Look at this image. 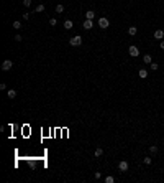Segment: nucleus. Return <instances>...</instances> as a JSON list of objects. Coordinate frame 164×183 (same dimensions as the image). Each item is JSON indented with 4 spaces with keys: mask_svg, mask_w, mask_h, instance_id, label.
<instances>
[{
    "mask_svg": "<svg viewBox=\"0 0 164 183\" xmlns=\"http://www.w3.org/2000/svg\"><path fill=\"white\" fill-rule=\"evenodd\" d=\"M149 68H151V71H158L159 64H158V63H151V64H149Z\"/></svg>",
    "mask_w": 164,
    "mask_h": 183,
    "instance_id": "nucleus-17",
    "label": "nucleus"
},
{
    "mask_svg": "<svg viewBox=\"0 0 164 183\" xmlns=\"http://www.w3.org/2000/svg\"><path fill=\"white\" fill-rule=\"evenodd\" d=\"M136 32H138V30H136V26H128V35H130V36H135Z\"/></svg>",
    "mask_w": 164,
    "mask_h": 183,
    "instance_id": "nucleus-10",
    "label": "nucleus"
},
{
    "mask_svg": "<svg viewBox=\"0 0 164 183\" xmlns=\"http://www.w3.org/2000/svg\"><path fill=\"white\" fill-rule=\"evenodd\" d=\"M138 76H140L141 79H146V78H148V71H146L144 68H141V69L138 71Z\"/></svg>",
    "mask_w": 164,
    "mask_h": 183,
    "instance_id": "nucleus-8",
    "label": "nucleus"
},
{
    "mask_svg": "<svg viewBox=\"0 0 164 183\" xmlns=\"http://www.w3.org/2000/svg\"><path fill=\"white\" fill-rule=\"evenodd\" d=\"M102 153H103V149H102V147H99V149H95V157H100Z\"/></svg>",
    "mask_w": 164,
    "mask_h": 183,
    "instance_id": "nucleus-16",
    "label": "nucleus"
},
{
    "mask_svg": "<svg viewBox=\"0 0 164 183\" xmlns=\"http://www.w3.org/2000/svg\"><path fill=\"white\" fill-rule=\"evenodd\" d=\"M85 18H87V20H94V18H95V12L89 10V12L85 13Z\"/></svg>",
    "mask_w": 164,
    "mask_h": 183,
    "instance_id": "nucleus-11",
    "label": "nucleus"
},
{
    "mask_svg": "<svg viewBox=\"0 0 164 183\" xmlns=\"http://www.w3.org/2000/svg\"><path fill=\"white\" fill-rule=\"evenodd\" d=\"M113 181H115L113 177H105V183H113Z\"/></svg>",
    "mask_w": 164,
    "mask_h": 183,
    "instance_id": "nucleus-19",
    "label": "nucleus"
},
{
    "mask_svg": "<svg viewBox=\"0 0 164 183\" xmlns=\"http://www.w3.org/2000/svg\"><path fill=\"white\" fill-rule=\"evenodd\" d=\"M69 45H71V46H81V45H82V36H79V35L72 36L69 40Z\"/></svg>",
    "mask_w": 164,
    "mask_h": 183,
    "instance_id": "nucleus-1",
    "label": "nucleus"
},
{
    "mask_svg": "<svg viewBox=\"0 0 164 183\" xmlns=\"http://www.w3.org/2000/svg\"><path fill=\"white\" fill-rule=\"evenodd\" d=\"M99 26H100L102 30H107L108 26H110V21H108L107 17H100V18H99Z\"/></svg>",
    "mask_w": 164,
    "mask_h": 183,
    "instance_id": "nucleus-2",
    "label": "nucleus"
},
{
    "mask_svg": "<svg viewBox=\"0 0 164 183\" xmlns=\"http://www.w3.org/2000/svg\"><path fill=\"white\" fill-rule=\"evenodd\" d=\"M128 55H130V56H133V58L140 56V50H138V46H135V45H131V46L128 48Z\"/></svg>",
    "mask_w": 164,
    "mask_h": 183,
    "instance_id": "nucleus-3",
    "label": "nucleus"
},
{
    "mask_svg": "<svg viewBox=\"0 0 164 183\" xmlns=\"http://www.w3.org/2000/svg\"><path fill=\"white\" fill-rule=\"evenodd\" d=\"M143 61H144L146 64H151V63H153V58H151V55H144V56H143Z\"/></svg>",
    "mask_w": 164,
    "mask_h": 183,
    "instance_id": "nucleus-12",
    "label": "nucleus"
},
{
    "mask_svg": "<svg viewBox=\"0 0 164 183\" xmlns=\"http://www.w3.org/2000/svg\"><path fill=\"white\" fill-rule=\"evenodd\" d=\"M92 26H94V20H87V18H85V21L82 23V28H84V30H90Z\"/></svg>",
    "mask_w": 164,
    "mask_h": 183,
    "instance_id": "nucleus-5",
    "label": "nucleus"
},
{
    "mask_svg": "<svg viewBox=\"0 0 164 183\" xmlns=\"http://www.w3.org/2000/svg\"><path fill=\"white\" fill-rule=\"evenodd\" d=\"M161 50H164V40L161 41Z\"/></svg>",
    "mask_w": 164,
    "mask_h": 183,
    "instance_id": "nucleus-27",
    "label": "nucleus"
},
{
    "mask_svg": "<svg viewBox=\"0 0 164 183\" xmlns=\"http://www.w3.org/2000/svg\"><path fill=\"white\" fill-rule=\"evenodd\" d=\"M118 170H120V172H126V170H128V162L122 160V162L118 163Z\"/></svg>",
    "mask_w": 164,
    "mask_h": 183,
    "instance_id": "nucleus-6",
    "label": "nucleus"
},
{
    "mask_svg": "<svg viewBox=\"0 0 164 183\" xmlns=\"http://www.w3.org/2000/svg\"><path fill=\"white\" fill-rule=\"evenodd\" d=\"M36 12L39 13V12H44V5H43V3H39V5L36 7Z\"/></svg>",
    "mask_w": 164,
    "mask_h": 183,
    "instance_id": "nucleus-20",
    "label": "nucleus"
},
{
    "mask_svg": "<svg viewBox=\"0 0 164 183\" xmlns=\"http://www.w3.org/2000/svg\"><path fill=\"white\" fill-rule=\"evenodd\" d=\"M149 152H151V153H156V152H158V145H151V147H149Z\"/></svg>",
    "mask_w": 164,
    "mask_h": 183,
    "instance_id": "nucleus-18",
    "label": "nucleus"
},
{
    "mask_svg": "<svg viewBox=\"0 0 164 183\" xmlns=\"http://www.w3.org/2000/svg\"><path fill=\"white\" fill-rule=\"evenodd\" d=\"M72 26H74L72 20H66V21H64V28H66V30H71V28H72Z\"/></svg>",
    "mask_w": 164,
    "mask_h": 183,
    "instance_id": "nucleus-13",
    "label": "nucleus"
},
{
    "mask_svg": "<svg viewBox=\"0 0 164 183\" xmlns=\"http://www.w3.org/2000/svg\"><path fill=\"white\" fill-rule=\"evenodd\" d=\"M13 28H15V30H20V28H21V21H18V20L13 21Z\"/></svg>",
    "mask_w": 164,
    "mask_h": 183,
    "instance_id": "nucleus-15",
    "label": "nucleus"
},
{
    "mask_svg": "<svg viewBox=\"0 0 164 183\" xmlns=\"http://www.w3.org/2000/svg\"><path fill=\"white\" fill-rule=\"evenodd\" d=\"M154 38H156V40H162V38H164V32H162L161 28L154 30Z\"/></svg>",
    "mask_w": 164,
    "mask_h": 183,
    "instance_id": "nucleus-7",
    "label": "nucleus"
},
{
    "mask_svg": "<svg viewBox=\"0 0 164 183\" xmlns=\"http://www.w3.org/2000/svg\"><path fill=\"white\" fill-rule=\"evenodd\" d=\"M63 12H64V5H61V3L56 5V13H63Z\"/></svg>",
    "mask_w": 164,
    "mask_h": 183,
    "instance_id": "nucleus-14",
    "label": "nucleus"
},
{
    "mask_svg": "<svg viewBox=\"0 0 164 183\" xmlns=\"http://www.w3.org/2000/svg\"><path fill=\"white\" fill-rule=\"evenodd\" d=\"M12 68H13V63H12L10 60H5L2 63V71H10Z\"/></svg>",
    "mask_w": 164,
    "mask_h": 183,
    "instance_id": "nucleus-4",
    "label": "nucleus"
},
{
    "mask_svg": "<svg viewBox=\"0 0 164 183\" xmlns=\"http://www.w3.org/2000/svg\"><path fill=\"white\" fill-rule=\"evenodd\" d=\"M94 177L97 178V180H100V178H102V173H100V172H95V173H94Z\"/></svg>",
    "mask_w": 164,
    "mask_h": 183,
    "instance_id": "nucleus-23",
    "label": "nucleus"
},
{
    "mask_svg": "<svg viewBox=\"0 0 164 183\" xmlns=\"http://www.w3.org/2000/svg\"><path fill=\"white\" fill-rule=\"evenodd\" d=\"M23 5L25 7H30V5H31V0H23Z\"/></svg>",
    "mask_w": 164,
    "mask_h": 183,
    "instance_id": "nucleus-24",
    "label": "nucleus"
},
{
    "mask_svg": "<svg viewBox=\"0 0 164 183\" xmlns=\"http://www.w3.org/2000/svg\"><path fill=\"white\" fill-rule=\"evenodd\" d=\"M56 23H57L56 18H49V25H51V26H56Z\"/></svg>",
    "mask_w": 164,
    "mask_h": 183,
    "instance_id": "nucleus-22",
    "label": "nucleus"
},
{
    "mask_svg": "<svg viewBox=\"0 0 164 183\" xmlns=\"http://www.w3.org/2000/svg\"><path fill=\"white\" fill-rule=\"evenodd\" d=\"M7 96H8V99H13V97H16V91H15V89H8Z\"/></svg>",
    "mask_w": 164,
    "mask_h": 183,
    "instance_id": "nucleus-9",
    "label": "nucleus"
},
{
    "mask_svg": "<svg viewBox=\"0 0 164 183\" xmlns=\"http://www.w3.org/2000/svg\"><path fill=\"white\" fill-rule=\"evenodd\" d=\"M0 89H2V91H5V89H7V84L2 83V84H0Z\"/></svg>",
    "mask_w": 164,
    "mask_h": 183,
    "instance_id": "nucleus-26",
    "label": "nucleus"
},
{
    "mask_svg": "<svg viewBox=\"0 0 164 183\" xmlns=\"http://www.w3.org/2000/svg\"><path fill=\"white\" fill-rule=\"evenodd\" d=\"M21 40H23V38H21V35H15V41H21Z\"/></svg>",
    "mask_w": 164,
    "mask_h": 183,
    "instance_id": "nucleus-25",
    "label": "nucleus"
},
{
    "mask_svg": "<svg viewBox=\"0 0 164 183\" xmlns=\"http://www.w3.org/2000/svg\"><path fill=\"white\" fill-rule=\"evenodd\" d=\"M143 162H144L146 165H151V162H153V160L149 158V157H144V158H143Z\"/></svg>",
    "mask_w": 164,
    "mask_h": 183,
    "instance_id": "nucleus-21",
    "label": "nucleus"
}]
</instances>
